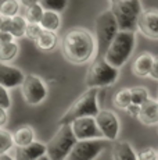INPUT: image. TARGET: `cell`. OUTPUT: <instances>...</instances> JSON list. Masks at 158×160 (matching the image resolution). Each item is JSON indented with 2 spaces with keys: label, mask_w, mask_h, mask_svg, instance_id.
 Instances as JSON below:
<instances>
[{
  "label": "cell",
  "mask_w": 158,
  "mask_h": 160,
  "mask_svg": "<svg viewBox=\"0 0 158 160\" xmlns=\"http://www.w3.org/2000/svg\"><path fill=\"white\" fill-rule=\"evenodd\" d=\"M61 52L72 64H85L97 54L96 38L90 31L75 27L65 32L61 39Z\"/></svg>",
  "instance_id": "obj_1"
},
{
  "label": "cell",
  "mask_w": 158,
  "mask_h": 160,
  "mask_svg": "<svg viewBox=\"0 0 158 160\" xmlns=\"http://www.w3.org/2000/svg\"><path fill=\"white\" fill-rule=\"evenodd\" d=\"M99 89L92 88L85 91L81 96L72 102L71 106L67 109V112L58 118V127L60 125H68L74 122L75 120L82 118V117H96L100 113L99 107Z\"/></svg>",
  "instance_id": "obj_2"
},
{
  "label": "cell",
  "mask_w": 158,
  "mask_h": 160,
  "mask_svg": "<svg viewBox=\"0 0 158 160\" xmlns=\"http://www.w3.org/2000/svg\"><path fill=\"white\" fill-rule=\"evenodd\" d=\"M136 46V35L135 32L119 31L111 45L108 46L107 52L104 53V60L114 68L119 70L126 64L129 57L132 56Z\"/></svg>",
  "instance_id": "obj_3"
},
{
  "label": "cell",
  "mask_w": 158,
  "mask_h": 160,
  "mask_svg": "<svg viewBox=\"0 0 158 160\" xmlns=\"http://www.w3.org/2000/svg\"><path fill=\"white\" fill-rule=\"evenodd\" d=\"M118 32H119L118 22L110 8L101 11L96 17V21H95V35L96 36L95 38H96V43H97V54H99V57L104 56L108 46L111 45V42L114 41V38L117 36Z\"/></svg>",
  "instance_id": "obj_4"
},
{
  "label": "cell",
  "mask_w": 158,
  "mask_h": 160,
  "mask_svg": "<svg viewBox=\"0 0 158 160\" xmlns=\"http://www.w3.org/2000/svg\"><path fill=\"white\" fill-rule=\"evenodd\" d=\"M110 10L117 20L119 31L135 32L137 29V21L143 11L140 0H121L111 3Z\"/></svg>",
  "instance_id": "obj_5"
},
{
  "label": "cell",
  "mask_w": 158,
  "mask_h": 160,
  "mask_svg": "<svg viewBox=\"0 0 158 160\" xmlns=\"http://www.w3.org/2000/svg\"><path fill=\"white\" fill-rule=\"evenodd\" d=\"M77 142L71 124L60 125L56 134L46 143V155L50 160H65Z\"/></svg>",
  "instance_id": "obj_6"
},
{
  "label": "cell",
  "mask_w": 158,
  "mask_h": 160,
  "mask_svg": "<svg viewBox=\"0 0 158 160\" xmlns=\"http://www.w3.org/2000/svg\"><path fill=\"white\" fill-rule=\"evenodd\" d=\"M119 77V70L114 68L112 66L104 60V57H97L89 66L86 72V87L92 88H105L115 84Z\"/></svg>",
  "instance_id": "obj_7"
},
{
  "label": "cell",
  "mask_w": 158,
  "mask_h": 160,
  "mask_svg": "<svg viewBox=\"0 0 158 160\" xmlns=\"http://www.w3.org/2000/svg\"><path fill=\"white\" fill-rule=\"evenodd\" d=\"M47 87L46 82L40 78V77L35 75V74H28L25 75L22 85H21V93L25 102L31 106L40 104L46 99L47 96Z\"/></svg>",
  "instance_id": "obj_8"
},
{
  "label": "cell",
  "mask_w": 158,
  "mask_h": 160,
  "mask_svg": "<svg viewBox=\"0 0 158 160\" xmlns=\"http://www.w3.org/2000/svg\"><path fill=\"white\" fill-rule=\"evenodd\" d=\"M105 149L104 139L78 141L65 160H95Z\"/></svg>",
  "instance_id": "obj_9"
},
{
  "label": "cell",
  "mask_w": 158,
  "mask_h": 160,
  "mask_svg": "<svg viewBox=\"0 0 158 160\" xmlns=\"http://www.w3.org/2000/svg\"><path fill=\"white\" fill-rule=\"evenodd\" d=\"M96 122L99 127L100 132H101L103 138H105L107 141H115L119 135L121 124L119 118L111 110H100V113L96 117Z\"/></svg>",
  "instance_id": "obj_10"
},
{
  "label": "cell",
  "mask_w": 158,
  "mask_h": 160,
  "mask_svg": "<svg viewBox=\"0 0 158 160\" xmlns=\"http://www.w3.org/2000/svg\"><path fill=\"white\" fill-rule=\"evenodd\" d=\"M71 128L77 141H92V139H103L95 117H82L71 122Z\"/></svg>",
  "instance_id": "obj_11"
},
{
  "label": "cell",
  "mask_w": 158,
  "mask_h": 160,
  "mask_svg": "<svg viewBox=\"0 0 158 160\" xmlns=\"http://www.w3.org/2000/svg\"><path fill=\"white\" fill-rule=\"evenodd\" d=\"M137 29L148 39L158 41V10L147 8L143 10L137 21Z\"/></svg>",
  "instance_id": "obj_12"
},
{
  "label": "cell",
  "mask_w": 158,
  "mask_h": 160,
  "mask_svg": "<svg viewBox=\"0 0 158 160\" xmlns=\"http://www.w3.org/2000/svg\"><path fill=\"white\" fill-rule=\"evenodd\" d=\"M25 79V75L18 67L0 63V85L6 89H13L21 87Z\"/></svg>",
  "instance_id": "obj_13"
},
{
  "label": "cell",
  "mask_w": 158,
  "mask_h": 160,
  "mask_svg": "<svg viewBox=\"0 0 158 160\" xmlns=\"http://www.w3.org/2000/svg\"><path fill=\"white\" fill-rule=\"evenodd\" d=\"M43 155H46V143L35 141L33 143L22 148H14V160H38Z\"/></svg>",
  "instance_id": "obj_14"
},
{
  "label": "cell",
  "mask_w": 158,
  "mask_h": 160,
  "mask_svg": "<svg viewBox=\"0 0 158 160\" xmlns=\"http://www.w3.org/2000/svg\"><path fill=\"white\" fill-rule=\"evenodd\" d=\"M154 58H156V56H153V54L148 53V52L140 53L132 63V72L135 74L136 77H140V78L150 75L151 70H153Z\"/></svg>",
  "instance_id": "obj_15"
},
{
  "label": "cell",
  "mask_w": 158,
  "mask_h": 160,
  "mask_svg": "<svg viewBox=\"0 0 158 160\" xmlns=\"http://www.w3.org/2000/svg\"><path fill=\"white\" fill-rule=\"evenodd\" d=\"M139 121L144 125H156L158 124V100L148 99L140 107Z\"/></svg>",
  "instance_id": "obj_16"
},
{
  "label": "cell",
  "mask_w": 158,
  "mask_h": 160,
  "mask_svg": "<svg viewBox=\"0 0 158 160\" xmlns=\"http://www.w3.org/2000/svg\"><path fill=\"white\" fill-rule=\"evenodd\" d=\"M35 130L31 125H22V127L17 128L13 132V141H14V146L22 148V146H28L31 143L35 142Z\"/></svg>",
  "instance_id": "obj_17"
},
{
  "label": "cell",
  "mask_w": 158,
  "mask_h": 160,
  "mask_svg": "<svg viewBox=\"0 0 158 160\" xmlns=\"http://www.w3.org/2000/svg\"><path fill=\"white\" fill-rule=\"evenodd\" d=\"M112 159L114 160H137V155L132 145L126 141H118L112 146Z\"/></svg>",
  "instance_id": "obj_18"
},
{
  "label": "cell",
  "mask_w": 158,
  "mask_h": 160,
  "mask_svg": "<svg viewBox=\"0 0 158 160\" xmlns=\"http://www.w3.org/2000/svg\"><path fill=\"white\" fill-rule=\"evenodd\" d=\"M39 25L42 27L43 31L47 32H56L60 29L61 27V17L58 13H53V11H44L43 17H42Z\"/></svg>",
  "instance_id": "obj_19"
},
{
  "label": "cell",
  "mask_w": 158,
  "mask_h": 160,
  "mask_svg": "<svg viewBox=\"0 0 158 160\" xmlns=\"http://www.w3.org/2000/svg\"><path fill=\"white\" fill-rule=\"evenodd\" d=\"M35 43H36V46H38V49H40V50L50 52L56 48L57 43H58V35H57L56 32H47V31H43Z\"/></svg>",
  "instance_id": "obj_20"
},
{
  "label": "cell",
  "mask_w": 158,
  "mask_h": 160,
  "mask_svg": "<svg viewBox=\"0 0 158 160\" xmlns=\"http://www.w3.org/2000/svg\"><path fill=\"white\" fill-rule=\"evenodd\" d=\"M20 0H2L0 2V17L14 18L20 13Z\"/></svg>",
  "instance_id": "obj_21"
},
{
  "label": "cell",
  "mask_w": 158,
  "mask_h": 160,
  "mask_svg": "<svg viewBox=\"0 0 158 160\" xmlns=\"http://www.w3.org/2000/svg\"><path fill=\"white\" fill-rule=\"evenodd\" d=\"M18 50H20V48H18V43L16 41L0 46V63H10L11 60L17 57Z\"/></svg>",
  "instance_id": "obj_22"
},
{
  "label": "cell",
  "mask_w": 158,
  "mask_h": 160,
  "mask_svg": "<svg viewBox=\"0 0 158 160\" xmlns=\"http://www.w3.org/2000/svg\"><path fill=\"white\" fill-rule=\"evenodd\" d=\"M132 104V95H130V88H122L115 93L114 96V106L118 109L126 110L128 106Z\"/></svg>",
  "instance_id": "obj_23"
},
{
  "label": "cell",
  "mask_w": 158,
  "mask_h": 160,
  "mask_svg": "<svg viewBox=\"0 0 158 160\" xmlns=\"http://www.w3.org/2000/svg\"><path fill=\"white\" fill-rule=\"evenodd\" d=\"M26 20L24 18V15H20L18 14L17 17L11 18V29H10V33L16 38H22L25 36V31H26Z\"/></svg>",
  "instance_id": "obj_24"
},
{
  "label": "cell",
  "mask_w": 158,
  "mask_h": 160,
  "mask_svg": "<svg viewBox=\"0 0 158 160\" xmlns=\"http://www.w3.org/2000/svg\"><path fill=\"white\" fill-rule=\"evenodd\" d=\"M43 13L44 10L42 8V6L39 4H33V6H29V7L25 8V14H24V18L26 20L28 24H39L43 17Z\"/></svg>",
  "instance_id": "obj_25"
},
{
  "label": "cell",
  "mask_w": 158,
  "mask_h": 160,
  "mask_svg": "<svg viewBox=\"0 0 158 160\" xmlns=\"http://www.w3.org/2000/svg\"><path fill=\"white\" fill-rule=\"evenodd\" d=\"M44 11H53V13H61L68 6V0H39Z\"/></svg>",
  "instance_id": "obj_26"
},
{
  "label": "cell",
  "mask_w": 158,
  "mask_h": 160,
  "mask_svg": "<svg viewBox=\"0 0 158 160\" xmlns=\"http://www.w3.org/2000/svg\"><path fill=\"white\" fill-rule=\"evenodd\" d=\"M11 149H14L13 132L0 128V155H7Z\"/></svg>",
  "instance_id": "obj_27"
},
{
  "label": "cell",
  "mask_w": 158,
  "mask_h": 160,
  "mask_svg": "<svg viewBox=\"0 0 158 160\" xmlns=\"http://www.w3.org/2000/svg\"><path fill=\"white\" fill-rule=\"evenodd\" d=\"M130 95H132V103L137 104V106H140V107L150 99V95H148L147 88H144V87L130 88Z\"/></svg>",
  "instance_id": "obj_28"
},
{
  "label": "cell",
  "mask_w": 158,
  "mask_h": 160,
  "mask_svg": "<svg viewBox=\"0 0 158 160\" xmlns=\"http://www.w3.org/2000/svg\"><path fill=\"white\" fill-rule=\"evenodd\" d=\"M42 32H43V29H42V27L39 24H28L25 31V38H28L32 42H36Z\"/></svg>",
  "instance_id": "obj_29"
},
{
  "label": "cell",
  "mask_w": 158,
  "mask_h": 160,
  "mask_svg": "<svg viewBox=\"0 0 158 160\" xmlns=\"http://www.w3.org/2000/svg\"><path fill=\"white\" fill-rule=\"evenodd\" d=\"M136 155H137V160H158V152L154 148H143Z\"/></svg>",
  "instance_id": "obj_30"
},
{
  "label": "cell",
  "mask_w": 158,
  "mask_h": 160,
  "mask_svg": "<svg viewBox=\"0 0 158 160\" xmlns=\"http://www.w3.org/2000/svg\"><path fill=\"white\" fill-rule=\"evenodd\" d=\"M11 106V98L8 93V89H6L4 87L0 85V109L8 110Z\"/></svg>",
  "instance_id": "obj_31"
},
{
  "label": "cell",
  "mask_w": 158,
  "mask_h": 160,
  "mask_svg": "<svg viewBox=\"0 0 158 160\" xmlns=\"http://www.w3.org/2000/svg\"><path fill=\"white\" fill-rule=\"evenodd\" d=\"M10 42H14V36L11 35L10 32H3V31H0V46L10 43Z\"/></svg>",
  "instance_id": "obj_32"
},
{
  "label": "cell",
  "mask_w": 158,
  "mask_h": 160,
  "mask_svg": "<svg viewBox=\"0 0 158 160\" xmlns=\"http://www.w3.org/2000/svg\"><path fill=\"white\" fill-rule=\"evenodd\" d=\"M126 112H128V114H129L130 117H135V118H137L139 114H140V106L132 103L130 106H128Z\"/></svg>",
  "instance_id": "obj_33"
},
{
  "label": "cell",
  "mask_w": 158,
  "mask_h": 160,
  "mask_svg": "<svg viewBox=\"0 0 158 160\" xmlns=\"http://www.w3.org/2000/svg\"><path fill=\"white\" fill-rule=\"evenodd\" d=\"M10 29H11V18H3L2 17L0 31H3V32H10Z\"/></svg>",
  "instance_id": "obj_34"
},
{
  "label": "cell",
  "mask_w": 158,
  "mask_h": 160,
  "mask_svg": "<svg viewBox=\"0 0 158 160\" xmlns=\"http://www.w3.org/2000/svg\"><path fill=\"white\" fill-rule=\"evenodd\" d=\"M7 121H8L7 110L0 109V128H4V125L7 124Z\"/></svg>",
  "instance_id": "obj_35"
},
{
  "label": "cell",
  "mask_w": 158,
  "mask_h": 160,
  "mask_svg": "<svg viewBox=\"0 0 158 160\" xmlns=\"http://www.w3.org/2000/svg\"><path fill=\"white\" fill-rule=\"evenodd\" d=\"M150 77L153 79H157L158 81V56L154 58V64H153V70L150 72Z\"/></svg>",
  "instance_id": "obj_36"
},
{
  "label": "cell",
  "mask_w": 158,
  "mask_h": 160,
  "mask_svg": "<svg viewBox=\"0 0 158 160\" xmlns=\"http://www.w3.org/2000/svg\"><path fill=\"white\" fill-rule=\"evenodd\" d=\"M21 6H24V7H29V6H33V4H38L39 0H20Z\"/></svg>",
  "instance_id": "obj_37"
},
{
  "label": "cell",
  "mask_w": 158,
  "mask_h": 160,
  "mask_svg": "<svg viewBox=\"0 0 158 160\" xmlns=\"http://www.w3.org/2000/svg\"><path fill=\"white\" fill-rule=\"evenodd\" d=\"M0 160H14V158L7 153V155H0Z\"/></svg>",
  "instance_id": "obj_38"
},
{
  "label": "cell",
  "mask_w": 158,
  "mask_h": 160,
  "mask_svg": "<svg viewBox=\"0 0 158 160\" xmlns=\"http://www.w3.org/2000/svg\"><path fill=\"white\" fill-rule=\"evenodd\" d=\"M38 160H50V158H49L47 155H43V156H42V158H39Z\"/></svg>",
  "instance_id": "obj_39"
},
{
  "label": "cell",
  "mask_w": 158,
  "mask_h": 160,
  "mask_svg": "<svg viewBox=\"0 0 158 160\" xmlns=\"http://www.w3.org/2000/svg\"><path fill=\"white\" fill-rule=\"evenodd\" d=\"M115 2H121V0H111V3H115Z\"/></svg>",
  "instance_id": "obj_40"
},
{
  "label": "cell",
  "mask_w": 158,
  "mask_h": 160,
  "mask_svg": "<svg viewBox=\"0 0 158 160\" xmlns=\"http://www.w3.org/2000/svg\"><path fill=\"white\" fill-rule=\"evenodd\" d=\"M0 22H2V17H0Z\"/></svg>",
  "instance_id": "obj_41"
}]
</instances>
